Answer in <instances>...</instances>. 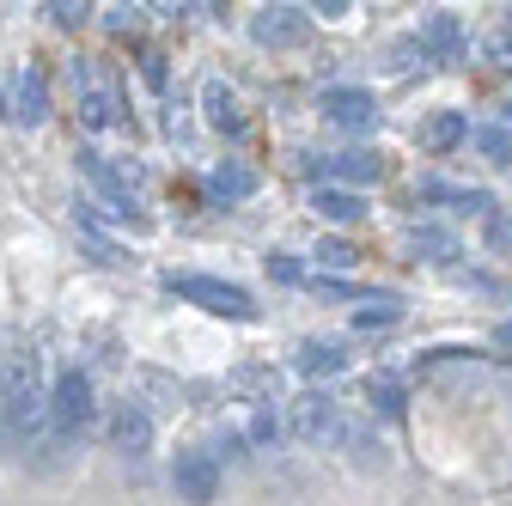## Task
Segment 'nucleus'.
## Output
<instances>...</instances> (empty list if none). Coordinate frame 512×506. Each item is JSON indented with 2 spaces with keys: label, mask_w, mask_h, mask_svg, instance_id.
I'll return each instance as SVG.
<instances>
[{
  "label": "nucleus",
  "mask_w": 512,
  "mask_h": 506,
  "mask_svg": "<svg viewBox=\"0 0 512 506\" xmlns=\"http://www.w3.org/2000/svg\"><path fill=\"white\" fill-rule=\"evenodd\" d=\"M324 171L336 177V189H342V183L360 189V183H378V177H384V159H378L372 147H342V153L324 159Z\"/></svg>",
  "instance_id": "9b49d317"
},
{
  "label": "nucleus",
  "mask_w": 512,
  "mask_h": 506,
  "mask_svg": "<svg viewBox=\"0 0 512 506\" xmlns=\"http://www.w3.org/2000/svg\"><path fill=\"white\" fill-rule=\"evenodd\" d=\"M488 244L500 257H512V214H488Z\"/></svg>",
  "instance_id": "a878e982"
},
{
  "label": "nucleus",
  "mask_w": 512,
  "mask_h": 506,
  "mask_svg": "<svg viewBox=\"0 0 512 506\" xmlns=\"http://www.w3.org/2000/svg\"><path fill=\"white\" fill-rule=\"evenodd\" d=\"M366 403H372L378 415H391V421H397V415H403V385H397L391 372H378V378H366Z\"/></svg>",
  "instance_id": "b1692460"
},
{
  "label": "nucleus",
  "mask_w": 512,
  "mask_h": 506,
  "mask_svg": "<svg viewBox=\"0 0 512 506\" xmlns=\"http://www.w3.org/2000/svg\"><path fill=\"white\" fill-rule=\"evenodd\" d=\"M43 421L61 433V439H80L92 421H98V397H92V378L80 366H61L55 372V385H49V409Z\"/></svg>",
  "instance_id": "f03ea898"
},
{
  "label": "nucleus",
  "mask_w": 512,
  "mask_h": 506,
  "mask_svg": "<svg viewBox=\"0 0 512 506\" xmlns=\"http://www.w3.org/2000/svg\"><path fill=\"white\" fill-rule=\"evenodd\" d=\"M403 318V299L397 293H366L360 311H354V330H384V324H397Z\"/></svg>",
  "instance_id": "4be33fe9"
},
{
  "label": "nucleus",
  "mask_w": 512,
  "mask_h": 506,
  "mask_svg": "<svg viewBox=\"0 0 512 506\" xmlns=\"http://www.w3.org/2000/svg\"><path fill=\"white\" fill-rule=\"evenodd\" d=\"M348 366V348L342 342H299V372H311V378H336Z\"/></svg>",
  "instance_id": "a211bd4d"
},
{
  "label": "nucleus",
  "mask_w": 512,
  "mask_h": 506,
  "mask_svg": "<svg viewBox=\"0 0 512 506\" xmlns=\"http://www.w3.org/2000/svg\"><path fill=\"white\" fill-rule=\"evenodd\" d=\"M421 202H445V208H482V214H488V196H482V189L439 183V177H427V183H421Z\"/></svg>",
  "instance_id": "5701e85b"
},
{
  "label": "nucleus",
  "mask_w": 512,
  "mask_h": 506,
  "mask_svg": "<svg viewBox=\"0 0 512 506\" xmlns=\"http://www.w3.org/2000/svg\"><path fill=\"white\" fill-rule=\"evenodd\" d=\"M403 244H409V257H427V263H452L458 257V238L445 226H409Z\"/></svg>",
  "instance_id": "2eb2a0df"
},
{
  "label": "nucleus",
  "mask_w": 512,
  "mask_h": 506,
  "mask_svg": "<svg viewBox=\"0 0 512 506\" xmlns=\"http://www.w3.org/2000/svg\"><path fill=\"white\" fill-rule=\"evenodd\" d=\"M269 275H275V281H299V263L287 257V250H275V257H269Z\"/></svg>",
  "instance_id": "c85d7f7f"
},
{
  "label": "nucleus",
  "mask_w": 512,
  "mask_h": 506,
  "mask_svg": "<svg viewBox=\"0 0 512 506\" xmlns=\"http://www.w3.org/2000/svg\"><path fill=\"white\" fill-rule=\"evenodd\" d=\"M0 116H7V92H0Z\"/></svg>",
  "instance_id": "2f4dec72"
},
{
  "label": "nucleus",
  "mask_w": 512,
  "mask_h": 506,
  "mask_svg": "<svg viewBox=\"0 0 512 506\" xmlns=\"http://www.w3.org/2000/svg\"><path fill=\"white\" fill-rule=\"evenodd\" d=\"M80 171H86V183L98 189V196H104V208L116 214V220H128V226H147L135 208H141V196H135V189H141V171H128V165H110L104 153H80Z\"/></svg>",
  "instance_id": "20e7f679"
},
{
  "label": "nucleus",
  "mask_w": 512,
  "mask_h": 506,
  "mask_svg": "<svg viewBox=\"0 0 512 506\" xmlns=\"http://www.w3.org/2000/svg\"><path fill=\"white\" fill-rule=\"evenodd\" d=\"M110 446L122 452V458H147L153 452V415H147V403H116V415H110Z\"/></svg>",
  "instance_id": "9d476101"
},
{
  "label": "nucleus",
  "mask_w": 512,
  "mask_h": 506,
  "mask_svg": "<svg viewBox=\"0 0 512 506\" xmlns=\"http://www.w3.org/2000/svg\"><path fill=\"white\" fill-rule=\"evenodd\" d=\"M238 433H244V446H250V452H275L281 439H287V427H281L275 403H263V409H250V421H244Z\"/></svg>",
  "instance_id": "f3484780"
},
{
  "label": "nucleus",
  "mask_w": 512,
  "mask_h": 506,
  "mask_svg": "<svg viewBox=\"0 0 512 506\" xmlns=\"http://www.w3.org/2000/svg\"><path fill=\"white\" fill-rule=\"evenodd\" d=\"M500 348H512V324H500Z\"/></svg>",
  "instance_id": "7c9ffc66"
},
{
  "label": "nucleus",
  "mask_w": 512,
  "mask_h": 506,
  "mask_svg": "<svg viewBox=\"0 0 512 506\" xmlns=\"http://www.w3.org/2000/svg\"><path fill=\"white\" fill-rule=\"evenodd\" d=\"M439 55V61H458L464 55V25L452 19V13H427L421 19V55Z\"/></svg>",
  "instance_id": "ddd939ff"
},
{
  "label": "nucleus",
  "mask_w": 512,
  "mask_h": 506,
  "mask_svg": "<svg viewBox=\"0 0 512 506\" xmlns=\"http://www.w3.org/2000/svg\"><path fill=\"white\" fill-rule=\"evenodd\" d=\"M506 129H512V104H506Z\"/></svg>",
  "instance_id": "473e14b6"
},
{
  "label": "nucleus",
  "mask_w": 512,
  "mask_h": 506,
  "mask_svg": "<svg viewBox=\"0 0 512 506\" xmlns=\"http://www.w3.org/2000/svg\"><path fill=\"white\" fill-rule=\"evenodd\" d=\"M49 409V385H43V354L19 348L0 360V421H7L13 439H31V427Z\"/></svg>",
  "instance_id": "f257e3e1"
},
{
  "label": "nucleus",
  "mask_w": 512,
  "mask_h": 506,
  "mask_svg": "<svg viewBox=\"0 0 512 506\" xmlns=\"http://www.w3.org/2000/svg\"><path fill=\"white\" fill-rule=\"evenodd\" d=\"M311 208H317V220H336V226L360 220V196H354V189H336V183H317L311 189Z\"/></svg>",
  "instance_id": "dca6fc26"
},
{
  "label": "nucleus",
  "mask_w": 512,
  "mask_h": 506,
  "mask_svg": "<svg viewBox=\"0 0 512 506\" xmlns=\"http://www.w3.org/2000/svg\"><path fill=\"white\" fill-rule=\"evenodd\" d=\"M464 141H470L488 165H500V171L512 165V129H506V122H476V129H470Z\"/></svg>",
  "instance_id": "6ab92c4d"
},
{
  "label": "nucleus",
  "mask_w": 512,
  "mask_h": 506,
  "mask_svg": "<svg viewBox=\"0 0 512 506\" xmlns=\"http://www.w3.org/2000/svg\"><path fill=\"white\" fill-rule=\"evenodd\" d=\"M220 464H214V452H177V464H171V488H177V500H189V506H214L220 500Z\"/></svg>",
  "instance_id": "39448f33"
},
{
  "label": "nucleus",
  "mask_w": 512,
  "mask_h": 506,
  "mask_svg": "<svg viewBox=\"0 0 512 506\" xmlns=\"http://www.w3.org/2000/svg\"><path fill=\"white\" fill-rule=\"evenodd\" d=\"M7 116L31 122V129H37V122L49 116V80H43V68H37V61H25V68H19V98L7 104Z\"/></svg>",
  "instance_id": "f8f14e48"
},
{
  "label": "nucleus",
  "mask_w": 512,
  "mask_h": 506,
  "mask_svg": "<svg viewBox=\"0 0 512 506\" xmlns=\"http://www.w3.org/2000/svg\"><path fill=\"white\" fill-rule=\"evenodd\" d=\"M208 189H214L220 202H244L250 189H256V171H250V165H238V159H220V165H214V177H208Z\"/></svg>",
  "instance_id": "412c9836"
},
{
  "label": "nucleus",
  "mask_w": 512,
  "mask_h": 506,
  "mask_svg": "<svg viewBox=\"0 0 512 506\" xmlns=\"http://www.w3.org/2000/svg\"><path fill=\"white\" fill-rule=\"evenodd\" d=\"M250 37L263 49H299L311 37V13L305 7H256L250 13Z\"/></svg>",
  "instance_id": "0eeeda50"
},
{
  "label": "nucleus",
  "mask_w": 512,
  "mask_h": 506,
  "mask_svg": "<svg viewBox=\"0 0 512 506\" xmlns=\"http://www.w3.org/2000/svg\"><path fill=\"white\" fill-rule=\"evenodd\" d=\"M165 287H171L177 299H189V305L214 311V318H232V324H250V318H256V299H250L244 287L220 281V275H177V269H171Z\"/></svg>",
  "instance_id": "7ed1b4c3"
},
{
  "label": "nucleus",
  "mask_w": 512,
  "mask_h": 506,
  "mask_svg": "<svg viewBox=\"0 0 512 506\" xmlns=\"http://www.w3.org/2000/svg\"><path fill=\"white\" fill-rule=\"evenodd\" d=\"M43 13H49L55 25H68V31H74V25H86V7H74V0H49Z\"/></svg>",
  "instance_id": "bb28decb"
},
{
  "label": "nucleus",
  "mask_w": 512,
  "mask_h": 506,
  "mask_svg": "<svg viewBox=\"0 0 512 506\" xmlns=\"http://www.w3.org/2000/svg\"><path fill=\"white\" fill-rule=\"evenodd\" d=\"M104 25L122 31V25H135V7H104Z\"/></svg>",
  "instance_id": "c756f323"
},
{
  "label": "nucleus",
  "mask_w": 512,
  "mask_h": 506,
  "mask_svg": "<svg viewBox=\"0 0 512 506\" xmlns=\"http://www.w3.org/2000/svg\"><path fill=\"white\" fill-rule=\"evenodd\" d=\"M202 110H208V129H244V110H238V92L226 86V80H208L202 86Z\"/></svg>",
  "instance_id": "4468645a"
},
{
  "label": "nucleus",
  "mask_w": 512,
  "mask_h": 506,
  "mask_svg": "<svg viewBox=\"0 0 512 506\" xmlns=\"http://www.w3.org/2000/svg\"><path fill=\"white\" fill-rule=\"evenodd\" d=\"M74 92H80V122H86V129H116V122H122L116 86H104L92 68H80V61H74Z\"/></svg>",
  "instance_id": "1a4fd4ad"
},
{
  "label": "nucleus",
  "mask_w": 512,
  "mask_h": 506,
  "mask_svg": "<svg viewBox=\"0 0 512 506\" xmlns=\"http://www.w3.org/2000/svg\"><path fill=\"white\" fill-rule=\"evenodd\" d=\"M488 55H494V68H512V31H494L488 37Z\"/></svg>",
  "instance_id": "cd10ccee"
},
{
  "label": "nucleus",
  "mask_w": 512,
  "mask_h": 506,
  "mask_svg": "<svg viewBox=\"0 0 512 506\" xmlns=\"http://www.w3.org/2000/svg\"><path fill=\"white\" fill-rule=\"evenodd\" d=\"M317 110H324V122H336V129H348V135H372L378 129V104L360 86H330Z\"/></svg>",
  "instance_id": "6e6552de"
},
{
  "label": "nucleus",
  "mask_w": 512,
  "mask_h": 506,
  "mask_svg": "<svg viewBox=\"0 0 512 506\" xmlns=\"http://www.w3.org/2000/svg\"><path fill=\"white\" fill-rule=\"evenodd\" d=\"M336 403L324 397V391H305V397H293L287 403V439H299V446H324V439H330V427H336Z\"/></svg>",
  "instance_id": "423d86ee"
},
{
  "label": "nucleus",
  "mask_w": 512,
  "mask_h": 506,
  "mask_svg": "<svg viewBox=\"0 0 512 506\" xmlns=\"http://www.w3.org/2000/svg\"><path fill=\"white\" fill-rule=\"evenodd\" d=\"M317 263H324V269H354V263H360V250L342 244V238H324V244H317Z\"/></svg>",
  "instance_id": "393cba45"
},
{
  "label": "nucleus",
  "mask_w": 512,
  "mask_h": 506,
  "mask_svg": "<svg viewBox=\"0 0 512 506\" xmlns=\"http://www.w3.org/2000/svg\"><path fill=\"white\" fill-rule=\"evenodd\" d=\"M464 135H470V122H464L458 110H433V116H427V129H421V141H427L433 153H452V147H464Z\"/></svg>",
  "instance_id": "aec40b11"
}]
</instances>
